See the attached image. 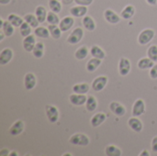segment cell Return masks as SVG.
<instances>
[{"label":"cell","instance_id":"83f0119b","mask_svg":"<svg viewBox=\"0 0 157 156\" xmlns=\"http://www.w3.org/2000/svg\"><path fill=\"white\" fill-rule=\"evenodd\" d=\"M98 108V100L94 96H88L86 102V108L88 112H93Z\"/></svg>","mask_w":157,"mask_h":156},{"label":"cell","instance_id":"ac0fdd59","mask_svg":"<svg viewBox=\"0 0 157 156\" xmlns=\"http://www.w3.org/2000/svg\"><path fill=\"white\" fill-rule=\"evenodd\" d=\"M106 120H107V115L103 112H98L93 115V117L90 120V123L93 128H98L100 125H102L106 121Z\"/></svg>","mask_w":157,"mask_h":156},{"label":"cell","instance_id":"74e56055","mask_svg":"<svg viewBox=\"0 0 157 156\" xmlns=\"http://www.w3.org/2000/svg\"><path fill=\"white\" fill-rule=\"evenodd\" d=\"M147 57L153 60L155 63L157 62V45H151L147 50Z\"/></svg>","mask_w":157,"mask_h":156},{"label":"cell","instance_id":"277c9868","mask_svg":"<svg viewBox=\"0 0 157 156\" xmlns=\"http://www.w3.org/2000/svg\"><path fill=\"white\" fill-rule=\"evenodd\" d=\"M45 113L48 120L51 123H56L59 120V110L53 105H46L45 106Z\"/></svg>","mask_w":157,"mask_h":156},{"label":"cell","instance_id":"4316f807","mask_svg":"<svg viewBox=\"0 0 157 156\" xmlns=\"http://www.w3.org/2000/svg\"><path fill=\"white\" fill-rule=\"evenodd\" d=\"M44 50H45V46L41 41H39L36 43L33 51H31L33 53V56L37 59H40L43 55H44Z\"/></svg>","mask_w":157,"mask_h":156},{"label":"cell","instance_id":"ee69618b","mask_svg":"<svg viewBox=\"0 0 157 156\" xmlns=\"http://www.w3.org/2000/svg\"><path fill=\"white\" fill-rule=\"evenodd\" d=\"M139 155H141V156H149V155H150V154L148 153V151H147V150H144V151H143V152H142V153H141V154H140Z\"/></svg>","mask_w":157,"mask_h":156},{"label":"cell","instance_id":"44dd1931","mask_svg":"<svg viewBox=\"0 0 157 156\" xmlns=\"http://www.w3.org/2000/svg\"><path fill=\"white\" fill-rule=\"evenodd\" d=\"M155 65V62L153 60H151L149 57L146 58H142L138 61L137 63V66L139 69L141 70H147V69H151L153 66Z\"/></svg>","mask_w":157,"mask_h":156},{"label":"cell","instance_id":"60d3db41","mask_svg":"<svg viewBox=\"0 0 157 156\" xmlns=\"http://www.w3.org/2000/svg\"><path fill=\"white\" fill-rule=\"evenodd\" d=\"M151 147H152V151H153V152L157 153V136H155V137L152 140Z\"/></svg>","mask_w":157,"mask_h":156},{"label":"cell","instance_id":"f546056e","mask_svg":"<svg viewBox=\"0 0 157 156\" xmlns=\"http://www.w3.org/2000/svg\"><path fill=\"white\" fill-rule=\"evenodd\" d=\"M14 28L15 27L8 20H5L4 23H3V26L1 27V29L6 34V37H11L14 34V31H15Z\"/></svg>","mask_w":157,"mask_h":156},{"label":"cell","instance_id":"cb8c5ba5","mask_svg":"<svg viewBox=\"0 0 157 156\" xmlns=\"http://www.w3.org/2000/svg\"><path fill=\"white\" fill-rule=\"evenodd\" d=\"M135 15V7L132 5L126 6L121 12V17L123 19H130Z\"/></svg>","mask_w":157,"mask_h":156},{"label":"cell","instance_id":"ab89813d","mask_svg":"<svg viewBox=\"0 0 157 156\" xmlns=\"http://www.w3.org/2000/svg\"><path fill=\"white\" fill-rule=\"evenodd\" d=\"M149 75L152 79H157V63L150 69Z\"/></svg>","mask_w":157,"mask_h":156},{"label":"cell","instance_id":"c3c4849f","mask_svg":"<svg viewBox=\"0 0 157 156\" xmlns=\"http://www.w3.org/2000/svg\"><path fill=\"white\" fill-rule=\"evenodd\" d=\"M9 155H10V156L17 155V153H16V152H15V153H14V152H13V153H9Z\"/></svg>","mask_w":157,"mask_h":156},{"label":"cell","instance_id":"bcb514c9","mask_svg":"<svg viewBox=\"0 0 157 156\" xmlns=\"http://www.w3.org/2000/svg\"><path fill=\"white\" fill-rule=\"evenodd\" d=\"M5 37H6V34H5L3 31H1V32H0V41H3V40L5 39Z\"/></svg>","mask_w":157,"mask_h":156},{"label":"cell","instance_id":"f1b7e54d","mask_svg":"<svg viewBox=\"0 0 157 156\" xmlns=\"http://www.w3.org/2000/svg\"><path fill=\"white\" fill-rule=\"evenodd\" d=\"M48 29H49L50 34H51V36H52V39H54V40H59V39L62 37V32H63V31L61 30V29H60L59 26L49 24Z\"/></svg>","mask_w":157,"mask_h":156},{"label":"cell","instance_id":"3957f363","mask_svg":"<svg viewBox=\"0 0 157 156\" xmlns=\"http://www.w3.org/2000/svg\"><path fill=\"white\" fill-rule=\"evenodd\" d=\"M84 29L81 28V27H77L75 28L71 33L70 35L68 36L66 41L71 44V45H75V44H77L81 41V40L83 39L84 37Z\"/></svg>","mask_w":157,"mask_h":156},{"label":"cell","instance_id":"d6986e66","mask_svg":"<svg viewBox=\"0 0 157 156\" xmlns=\"http://www.w3.org/2000/svg\"><path fill=\"white\" fill-rule=\"evenodd\" d=\"M82 25L87 31H94L97 28L94 18L90 16H85L82 19Z\"/></svg>","mask_w":157,"mask_h":156},{"label":"cell","instance_id":"ffe728a7","mask_svg":"<svg viewBox=\"0 0 157 156\" xmlns=\"http://www.w3.org/2000/svg\"><path fill=\"white\" fill-rule=\"evenodd\" d=\"M89 53L92 57L94 58H98L100 60H104L106 57V53L105 51L98 45H93L91 46L90 50H89Z\"/></svg>","mask_w":157,"mask_h":156},{"label":"cell","instance_id":"b9f144b4","mask_svg":"<svg viewBox=\"0 0 157 156\" xmlns=\"http://www.w3.org/2000/svg\"><path fill=\"white\" fill-rule=\"evenodd\" d=\"M8 152H9V151H8L7 149H2V150L0 151V155H9V153H8Z\"/></svg>","mask_w":157,"mask_h":156},{"label":"cell","instance_id":"4fadbf2b","mask_svg":"<svg viewBox=\"0 0 157 156\" xmlns=\"http://www.w3.org/2000/svg\"><path fill=\"white\" fill-rule=\"evenodd\" d=\"M36 35H29L27 37L24 38V40H22V46L24 48V50L28 52H30L33 51L37 41H36V38H35Z\"/></svg>","mask_w":157,"mask_h":156},{"label":"cell","instance_id":"e0dca14e","mask_svg":"<svg viewBox=\"0 0 157 156\" xmlns=\"http://www.w3.org/2000/svg\"><path fill=\"white\" fill-rule=\"evenodd\" d=\"M74 24H75L74 17L73 16L72 17L71 16H66V17H64L63 18L61 19V21L59 23V27H60V29H61V30L63 32H66L70 29H72Z\"/></svg>","mask_w":157,"mask_h":156},{"label":"cell","instance_id":"4dcf8cb0","mask_svg":"<svg viewBox=\"0 0 157 156\" xmlns=\"http://www.w3.org/2000/svg\"><path fill=\"white\" fill-rule=\"evenodd\" d=\"M34 34L40 39H48L51 34L50 31L48 29V28H44V27H38L34 29Z\"/></svg>","mask_w":157,"mask_h":156},{"label":"cell","instance_id":"f6af8a7d","mask_svg":"<svg viewBox=\"0 0 157 156\" xmlns=\"http://www.w3.org/2000/svg\"><path fill=\"white\" fill-rule=\"evenodd\" d=\"M11 2V0H0V4L1 5H8Z\"/></svg>","mask_w":157,"mask_h":156},{"label":"cell","instance_id":"484cf974","mask_svg":"<svg viewBox=\"0 0 157 156\" xmlns=\"http://www.w3.org/2000/svg\"><path fill=\"white\" fill-rule=\"evenodd\" d=\"M105 154L107 156H121L122 152L121 150L117 147L116 145L109 144L105 148Z\"/></svg>","mask_w":157,"mask_h":156},{"label":"cell","instance_id":"f907efd6","mask_svg":"<svg viewBox=\"0 0 157 156\" xmlns=\"http://www.w3.org/2000/svg\"><path fill=\"white\" fill-rule=\"evenodd\" d=\"M60 1H61V0H60Z\"/></svg>","mask_w":157,"mask_h":156},{"label":"cell","instance_id":"7402d4cb","mask_svg":"<svg viewBox=\"0 0 157 156\" xmlns=\"http://www.w3.org/2000/svg\"><path fill=\"white\" fill-rule=\"evenodd\" d=\"M101 61L100 59H98V58H94L92 57L90 60H88V62L86 63V71L89 72V73H93L95 72L101 64Z\"/></svg>","mask_w":157,"mask_h":156},{"label":"cell","instance_id":"52a82bcc","mask_svg":"<svg viewBox=\"0 0 157 156\" xmlns=\"http://www.w3.org/2000/svg\"><path fill=\"white\" fill-rule=\"evenodd\" d=\"M132 64L128 58L121 57L119 62V74L121 76H126L131 72Z\"/></svg>","mask_w":157,"mask_h":156},{"label":"cell","instance_id":"1f68e13d","mask_svg":"<svg viewBox=\"0 0 157 156\" xmlns=\"http://www.w3.org/2000/svg\"><path fill=\"white\" fill-rule=\"evenodd\" d=\"M87 55H88V48L85 45L77 48V50L75 51V57L80 61L86 59L87 57Z\"/></svg>","mask_w":157,"mask_h":156},{"label":"cell","instance_id":"ba28073f","mask_svg":"<svg viewBox=\"0 0 157 156\" xmlns=\"http://www.w3.org/2000/svg\"><path fill=\"white\" fill-rule=\"evenodd\" d=\"M109 108L110 111H111L114 115H116V116H118V117H122V116H124V115L126 114V111H127V110H126V108H125L121 103L117 102V101H112V102L109 104Z\"/></svg>","mask_w":157,"mask_h":156},{"label":"cell","instance_id":"2e32d148","mask_svg":"<svg viewBox=\"0 0 157 156\" xmlns=\"http://www.w3.org/2000/svg\"><path fill=\"white\" fill-rule=\"evenodd\" d=\"M128 125L133 131H135L137 133L141 132L144 129V124H143L142 120L138 117H134V116L129 119Z\"/></svg>","mask_w":157,"mask_h":156},{"label":"cell","instance_id":"d6a6232c","mask_svg":"<svg viewBox=\"0 0 157 156\" xmlns=\"http://www.w3.org/2000/svg\"><path fill=\"white\" fill-rule=\"evenodd\" d=\"M7 20L14 26V27H20L21 25H22V23L25 21L24 20V18H22L21 17H19V16H17V15H16V14H10V15H8V17H7Z\"/></svg>","mask_w":157,"mask_h":156},{"label":"cell","instance_id":"5bb4252c","mask_svg":"<svg viewBox=\"0 0 157 156\" xmlns=\"http://www.w3.org/2000/svg\"><path fill=\"white\" fill-rule=\"evenodd\" d=\"M87 11H88L87 6H80V5L72 6L70 8V14L74 17H84L85 16H86Z\"/></svg>","mask_w":157,"mask_h":156},{"label":"cell","instance_id":"8992f818","mask_svg":"<svg viewBox=\"0 0 157 156\" xmlns=\"http://www.w3.org/2000/svg\"><path fill=\"white\" fill-rule=\"evenodd\" d=\"M146 111V107H145V103L142 98L136 99L135 102L133 103L132 108V116L134 117H140L142 115H144Z\"/></svg>","mask_w":157,"mask_h":156},{"label":"cell","instance_id":"7a4b0ae2","mask_svg":"<svg viewBox=\"0 0 157 156\" xmlns=\"http://www.w3.org/2000/svg\"><path fill=\"white\" fill-rule=\"evenodd\" d=\"M155 36V32L152 29H145L142 30L138 36V42L141 45H146L150 41L153 40V39Z\"/></svg>","mask_w":157,"mask_h":156},{"label":"cell","instance_id":"7bdbcfd3","mask_svg":"<svg viewBox=\"0 0 157 156\" xmlns=\"http://www.w3.org/2000/svg\"><path fill=\"white\" fill-rule=\"evenodd\" d=\"M146 2H147L150 6H155L157 4V0H146Z\"/></svg>","mask_w":157,"mask_h":156},{"label":"cell","instance_id":"9c48e42d","mask_svg":"<svg viewBox=\"0 0 157 156\" xmlns=\"http://www.w3.org/2000/svg\"><path fill=\"white\" fill-rule=\"evenodd\" d=\"M121 17H120L114 10L110 8H108L104 11V18L109 24H118L121 21Z\"/></svg>","mask_w":157,"mask_h":156},{"label":"cell","instance_id":"e575fe53","mask_svg":"<svg viewBox=\"0 0 157 156\" xmlns=\"http://www.w3.org/2000/svg\"><path fill=\"white\" fill-rule=\"evenodd\" d=\"M49 7L51 9V11L55 12V13H60L62 11L63 8V5L60 2V0H49Z\"/></svg>","mask_w":157,"mask_h":156},{"label":"cell","instance_id":"d590c367","mask_svg":"<svg viewBox=\"0 0 157 156\" xmlns=\"http://www.w3.org/2000/svg\"><path fill=\"white\" fill-rule=\"evenodd\" d=\"M31 31H32V27L29 23H27L26 21H24L22 23V25L19 27V32H20V35L23 38L30 35L31 34Z\"/></svg>","mask_w":157,"mask_h":156},{"label":"cell","instance_id":"30bf717a","mask_svg":"<svg viewBox=\"0 0 157 156\" xmlns=\"http://www.w3.org/2000/svg\"><path fill=\"white\" fill-rule=\"evenodd\" d=\"M87 97L84 94H72L69 96V101L72 105L76 106V107H80L83 105H86Z\"/></svg>","mask_w":157,"mask_h":156},{"label":"cell","instance_id":"603a6c76","mask_svg":"<svg viewBox=\"0 0 157 156\" xmlns=\"http://www.w3.org/2000/svg\"><path fill=\"white\" fill-rule=\"evenodd\" d=\"M35 15H36L39 22L40 23H43L47 19L48 11L46 10V8L43 6H38L36 7V9H35Z\"/></svg>","mask_w":157,"mask_h":156},{"label":"cell","instance_id":"8d00e7d4","mask_svg":"<svg viewBox=\"0 0 157 156\" xmlns=\"http://www.w3.org/2000/svg\"><path fill=\"white\" fill-rule=\"evenodd\" d=\"M46 21H47L49 24H51V25H58V24L60 23L61 19L59 18L57 13L52 12V11H50V12H48Z\"/></svg>","mask_w":157,"mask_h":156},{"label":"cell","instance_id":"6da1fadb","mask_svg":"<svg viewBox=\"0 0 157 156\" xmlns=\"http://www.w3.org/2000/svg\"><path fill=\"white\" fill-rule=\"evenodd\" d=\"M90 143V140L87 135L84 133H75L69 139V143L75 146H87Z\"/></svg>","mask_w":157,"mask_h":156},{"label":"cell","instance_id":"f35d334b","mask_svg":"<svg viewBox=\"0 0 157 156\" xmlns=\"http://www.w3.org/2000/svg\"><path fill=\"white\" fill-rule=\"evenodd\" d=\"M94 0H74V2L76 4V5H80V6H90L92 3H93Z\"/></svg>","mask_w":157,"mask_h":156},{"label":"cell","instance_id":"7c38bea8","mask_svg":"<svg viewBox=\"0 0 157 156\" xmlns=\"http://www.w3.org/2000/svg\"><path fill=\"white\" fill-rule=\"evenodd\" d=\"M24 128H25L24 122H23L22 120H16V121L10 126L8 132H9V134H10L11 136L16 137V136H18L19 134H21V133L23 132Z\"/></svg>","mask_w":157,"mask_h":156},{"label":"cell","instance_id":"5b68a950","mask_svg":"<svg viewBox=\"0 0 157 156\" xmlns=\"http://www.w3.org/2000/svg\"><path fill=\"white\" fill-rule=\"evenodd\" d=\"M108 82H109V78L106 75H99L93 80L91 87L94 91L100 92L106 87V86L108 85Z\"/></svg>","mask_w":157,"mask_h":156},{"label":"cell","instance_id":"7dc6e473","mask_svg":"<svg viewBox=\"0 0 157 156\" xmlns=\"http://www.w3.org/2000/svg\"><path fill=\"white\" fill-rule=\"evenodd\" d=\"M4 21H5V20H4L3 18H0V28L3 26V23H4Z\"/></svg>","mask_w":157,"mask_h":156},{"label":"cell","instance_id":"d4e9b609","mask_svg":"<svg viewBox=\"0 0 157 156\" xmlns=\"http://www.w3.org/2000/svg\"><path fill=\"white\" fill-rule=\"evenodd\" d=\"M90 89V86L87 83H81V84H76L73 86V92L76 94H84L86 95L88 93Z\"/></svg>","mask_w":157,"mask_h":156},{"label":"cell","instance_id":"9a60e30c","mask_svg":"<svg viewBox=\"0 0 157 156\" xmlns=\"http://www.w3.org/2000/svg\"><path fill=\"white\" fill-rule=\"evenodd\" d=\"M37 85V77L33 73H27L24 76V86L27 90H32Z\"/></svg>","mask_w":157,"mask_h":156},{"label":"cell","instance_id":"8fae6325","mask_svg":"<svg viewBox=\"0 0 157 156\" xmlns=\"http://www.w3.org/2000/svg\"><path fill=\"white\" fill-rule=\"evenodd\" d=\"M14 56V51L10 48H4L0 52V64L6 65L11 62Z\"/></svg>","mask_w":157,"mask_h":156},{"label":"cell","instance_id":"681fc988","mask_svg":"<svg viewBox=\"0 0 157 156\" xmlns=\"http://www.w3.org/2000/svg\"><path fill=\"white\" fill-rule=\"evenodd\" d=\"M65 155H73V154H64L63 156H65Z\"/></svg>","mask_w":157,"mask_h":156},{"label":"cell","instance_id":"836d02e7","mask_svg":"<svg viewBox=\"0 0 157 156\" xmlns=\"http://www.w3.org/2000/svg\"><path fill=\"white\" fill-rule=\"evenodd\" d=\"M23 18H24V20H25L27 23H29L32 28L36 29V28L39 27L40 22H39V20H38L36 15H33V14H26V15L24 16Z\"/></svg>","mask_w":157,"mask_h":156}]
</instances>
